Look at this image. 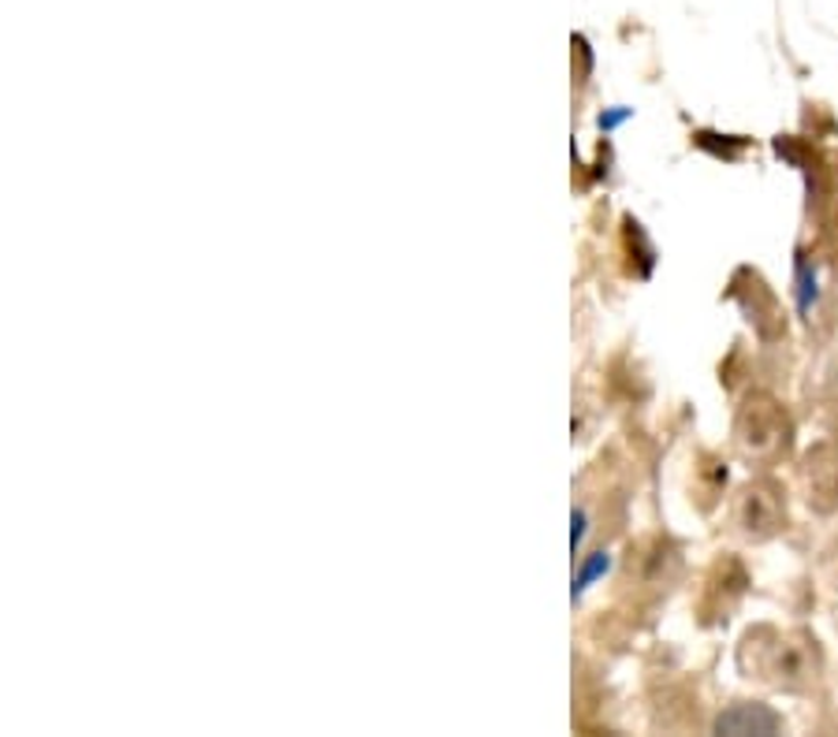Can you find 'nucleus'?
Masks as SVG:
<instances>
[{
  "instance_id": "0eeeda50",
  "label": "nucleus",
  "mask_w": 838,
  "mask_h": 737,
  "mask_svg": "<svg viewBox=\"0 0 838 737\" xmlns=\"http://www.w3.org/2000/svg\"><path fill=\"white\" fill-rule=\"evenodd\" d=\"M794 272H798V309H801V317H805L812 309V302H816V276L809 272V261H805L801 253H798V265H794Z\"/></svg>"
},
{
  "instance_id": "39448f33",
  "label": "nucleus",
  "mask_w": 838,
  "mask_h": 737,
  "mask_svg": "<svg viewBox=\"0 0 838 737\" xmlns=\"http://www.w3.org/2000/svg\"><path fill=\"white\" fill-rule=\"evenodd\" d=\"M782 719L768 704H730L716 719L719 734H776Z\"/></svg>"
},
{
  "instance_id": "f03ea898",
  "label": "nucleus",
  "mask_w": 838,
  "mask_h": 737,
  "mask_svg": "<svg viewBox=\"0 0 838 737\" xmlns=\"http://www.w3.org/2000/svg\"><path fill=\"white\" fill-rule=\"evenodd\" d=\"M752 640V637H749ZM757 645V640H752ZM816 640L801 637V634H787L776 637L771 645H757V667L764 681L771 686H787V689H801L816 678Z\"/></svg>"
},
{
  "instance_id": "7ed1b4c3",
  "label": "nucleus",
  "mask_w": 838,
  "mask_h": 737,
  "mask_svg": "<svg viewBox=\"0 0 838 737\" xmlns=\"http://www.w3.org/2000/svg\"><path fill=\"white\" fill-rule=\"evenodd\" d=\"M735 521L749 540H768L782 529L787 510H782L771 485H749L746 491H741V499L735 507Z\"/></svg>"
},
{
  "instance_id": "6e6552de",
  "label": "nucleus",
  "mask_w": 838,
  "mask_h": 737,
  "mask_svg": "<svg viewBox=\"0 0 838 737\" xmlns=\"http://www.w3.org/2000/svg\"><path fill=\"white\" fill-rule=\"evenodd\" d=\"M626 120H630V109H622V104H619V109H611V112L600 116V131L608 135V131H615V127L626 123Z\"/></svg>"
},
{
  "instance_id": "20e7f679",
  "label": "nucleus",
  "mask_w": 838,
  "mask_h": 737,
  "mask_svg": "<svg viewBox=\"0 0 838 737\" xmlns=\"http://www.w3.org/2000/svg\"><path fill=\"white\" fill-rule=\"evenodd\" d=\"M805 485H809V504L824 515L838 510V447L820 444L805 458Z\"/></svg>"
},
{
  "instance_id": "423d86ee",
  "label": "nucleus",
  "mask_w": 838,
  "mask_h": 737,
  "mask_svg": "<svg viewBox=\"0 0 838 737\" xmlns=\"http://www.w3.org/2000/svg\"><path fill=\"white\" fill-rule=\"evenodd\" d=\"M608 566H611V555H608V551H597V555H589V562H586V566H581V570H578V578H575V589H570V596H575V600H581V596H586V589H589V585L597 581L600 574H608Z\"/></svg>"
},
{
  "instance_id": "1a4fd4ad",
  "label": "nucleus",
  "mask_w": 838,
  "mask_h": 737,
  "mask_svg": "<svg viewBox=\"0 0 838 737\" xmlns=\"http://www.w3.org/2000/svg\"><path fill=\"white\" fill-rule=\"evenodd\" d=\"M570 526H575V529H570V548H581V537H586V510H575V521H570Z\"/></svg>"
},
{
  "instance_id": "f257e3e1",
  "label": "nucleus",
  "mask_w": 838,
  "mask_h": 737,
  "mask_svg": "<svg viewBox=\"0 0 838 737\" xmlns=\"http://www.w3.org/2000/svg\"><path fill=\"white\" fill-rule=\"evenodd\" d=\"M735 436H738V447L749 458H771V455L787 451L790 421L776 399H768V395H752V399L741 406Z\"/></svg>"
}]
</instances>
